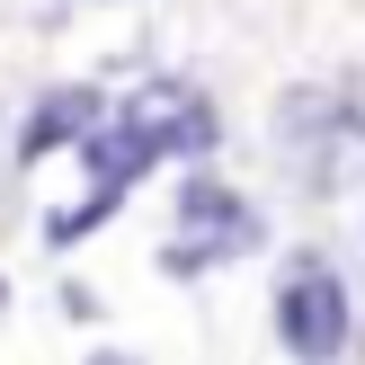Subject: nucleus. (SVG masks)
<instances>
[{
  "label": "nucleus",
  "instance_id": "f257e3e1",
  "mask_svg": "<svg viewBox=\"0 0 365 365\" xmlns=\"http://www.w3.org/2000/svg\"><path fill=\"white\" fill-rule=\"evenodd\" d=\"M259 241H267V223L250 214V196L223 187L214 170H187V187H178V241L160 250V267H170V277H205V267L241 259V250H259Z\"/></svg>",
  "mask_w": 365,
  "mask_h": 365
},
{
  "label": "nucleus",
  "instance_id": "f03ea898",
  "mask_svg": "<svg viewBox=\"0 0 365 365\" xmlns=\"http://www.w3.org/2000/svg\"><path fill=\"white\" fill-rule=\"evenodd\" d=\"M277 339L294 365H339V348L356 339V312H348V285H339V267L321 259H294L277 285Z\"/></svg>",
  "mask_w": 365,
  "mask_h": 365
},
{
  "label": "nucleus",
  "instance_id": "7ed1b4c3",
  "mask_svg": "<svg viewBox=\"0 0 365 365\" xmlns=\"http://www.w3.org/2000/svg\"><path fill=\"white\" fill-rule=\"evenodd\" d=\"M116 125H125V134H143L160 160H205L214 143H223L214 98H205V89H187V81H143L134 98L116 107Z\"/></svg>",
  "mask_w": 365,
  "mask_h": 365
},
{
  "label": "nucleus",
  "instance_id": "20e7f679",
  "mask_svg": "<svg viewBox=\"0 0 365 365\" xmlns=\"http://www.w3.org/2000/svg\"><path fill=\"white\" fill-rule=\"evenodd\" d=\"M107 125V98L98 89H45V98H36V116L18 125V160H45V152H81L89 134H98Z\"/></svg>",
  "mask_w": 365,
  "mask_h": 365
},
{
  "label": "nucleus",
  "instance_id": "39448f33",
  "mask_svg": "<svg viewBox=\"0 0 365 365\" xmlns=\"http://www.w3.org/2000/svg\"><path fill=\"white\" fill-rule=\"evenodd\" d=\"M365 178V116H330V134L312 143V187H348Z\"/></svg>",
  "mask_w": 365,
  "mask_h": 365
},
{
  "label": "nucleus",
  "instance_id": "423d86ee",
  "mask_svg": "<svg viewBox=\"0 0 365 365\" xmlns=\"http://www.w3.org/2000/svg\"><path fill=\"white\" fill-rule=\"evenodd\" d=\"M89 365H134V356H125V348H98V356H89Z\"/></svg>",
  "mask_w": 365,
  "mask_h": 365
},
{
  "label": "nucleus",
  "instance_id": "0eeeda50",
  "mask_svg": "<svg viewBox=\"0 0 365 365\" xmlns=\"http://www.w3.org/2000/svg\"><path fill=\"white\" fill-rule=\"evenodd\" d=\"M356 356H365V330H356Z\"/></svg>",
  "mask_w": 365,
  "mask_h": 365
}]
</instances>
